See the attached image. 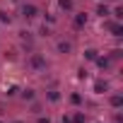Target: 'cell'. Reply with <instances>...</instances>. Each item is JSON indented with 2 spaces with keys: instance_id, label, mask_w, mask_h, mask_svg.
Wrapping results in <instances>:
<instances>
[{
  "instance_id": "6da1fadb",
  "label": "cell",
  "mask_w": 123,
  "mask_h": 123,
  "mask_svg": "<svg viewBox=\"0 0 123 123\" xmlns=\"http://www.w3.org/2000/svg\"><path fill=\"white\" fill-rule=\"evenodd\" d=\"M22 15H24L27 19H31V17L39 15V7H36V5H24V7H22Z\"/></svg>"
},
{
  "instance_id": "7a4b0ae2",
  "label": "cell",
  "mask_w": 123,
  "mask_h": 123,
  "mask_svg": "<svg viewBox=\"0 0 123 123\" xmlns=\"http://www.w3.org/2000/svg\"><path fill=\"white\" fill-rule=\"evenodd\" d=\"M29 65L39 70V68H46V60H43V55H31L29 58Z\"/></svg>"
},
{
  "instance_id": "3957f363",
  "label": "cell",
  "mask_w": 123,
  "mask_h": 123,
  "mask_svg": "<svg viewBox=\"0 0 123 123\" xmlns=\"http://www.w3.org/2000/svg\"><path fill=\"white\" fill-rule=\"evenodd\" d=\"M106 27L111 29L113 36H123V27H121V24H116V22H106Z\"/></svg>"
},
{
  "instance_id": "277c9868",
  "label": "cell",
  "mask_w": 123,
  "mask_h": 123,
  "mask_svg": "<svg viewBox=\"0 0 123 123\" xmlns=\"http://www.w3.org/2000/svg\"><path fill=\"white\" fill-rule=\"evenodd\" d=\"M111 106H113V109H121V106H123V97H121V94H113V97H111Z\"/></svg>"
},
{
  "instance_id": "5b68a950",
  "label": "cell",
  "mask_w": 123,
  "mask_h": 123,
  "mask_svg": "<svg viewBox=\"0 0 123 123\" xmlns=\"http://www.w3.org/2000/svg\"><path fill=\"white\" fill-rule=\"evenodd\" d=\"M85 24H87V15H77V17H75V27L80 29V27H85Z\"/></svg>"
},
{
  "instance_id": "8992f818",
  "label": "cell",
  "mask_w": 123,
  "mask_h": 123,
  "mask_svg": "<svg viewBox=\"0 0 123 123\" xmlns=\"http://www.w3.org/2000/svg\"><path fill=\"white\" fill-rule=\"evenodd\" d=\"M70 48H73V46H70L68 41H60V43H58V51H60V53H70Z\"/></svg>"
},
{
  "instance_id": "52a82bcc",
  "label": "cell",
  "mask_w": 123,
  "mask_h": 123,
  "mask_svg": "<svg viewBox=\"0 0 123 123\" xmlns=\"http://www.w3.org/2000/svg\"><path fill=\"white\" fill-rule=\"evenodd\" d=\"M94 92L97 94H104L106 92V82H94Z\"/></svg>"
},
{
  "instance_id": "ba28073f",
  "label": "cell",
  "mask_w": 123,
  "mask_h": 123,
  "mask_svg": "<svg viewBox=\"0 0 123 123\" xmlns=\"http://www.w3.org/2000/svg\"><path fill=\"white\" fill-rule=\"evenodd\" d=\"M97 15H99V17H106V15H111V12H109L106 5H99V7H97Z\"/></svg>"
},
{
  "instance_id": "9c48e42d",
  "label": "cell",
  "mask_w": 123,
  "mask_h": 123,
  "mask_svg": "<svg viewBox=\"0 0 123 123\" xmlns=\"http://www.w3.org/2000/svg\"><path fill=\"white\" fill-rule=\"evenodd\" d=\"M22 99H24V101H31V99H34V89H24V92H22Z\"/></svg>"
},
{
  "instance_id": "30bf717a",
  "label": "cell",
  "mask_w": 123,
  "mask_h": 123,
  "mask_svg": "<svg viewBox=\"0 0 123 123\" xmlns=\"http://www.w3.org/2000/svg\"><path fill=\"white\" fill-rule=\"evenodd\" d=\"M60 7H63L65 12H70L73 10V0H60Z\"/></svg>"
},
{
  "instance_id": "8fae6325",
  "label": "cell",
  "mask_w": 123,
  "mask_h": 123,
  "mask_svg": "<svg viewBox=\"0 0 123 123\" xmlns=\"http://www.w3.org/2000/svg\"><path fill=\"white\" fill-rule=\"evenodd\" d=\"M94 60H97V65H99V68H109V58H99V55H97Z\"/></svg>"
},
{
  "instance_id": "7c38bea8",
  "label": "cell",
  "mask_w": 123,
  "mask_h": 123,
  "mask_svg": "<svg viewBox=\"0 0 123 123\" xmlns=\"http://www.w3.org/2000/svg\"><path fill=\"white\" fill-rule=\"evenodd\" d=\"M85 58H87V60H94V58H97V51H94V48H87V51H85Z\"/></svg>"
},
{
  "instance_id": "4fadbf2b",
  "label": "cell",
  "mask_w": 123,
  "mask_h": 123,
  "mask_svg": "<svg viewBox=\"0 0 123 123\" xmlns=\"http://www.w3.org/2000/svg\"><path fill=\"white\" fill-rule=\"evenodd\" d=\"M48 99H51V101H58V99H60V94H58L55 89H51V92H48Z\"/></svg>"
},
{
  "instance_id": "5bb4252c",
  "label": "cell",
  "mask_w": 123,
  "mask_h": 123,
  "mask_svg": "<svg viewBox=\"0 0 123 123\" xmlns=\"http://www.w3.org/2000/svg\"><path fill=\"white\" fill-rule=\"evenodd\" d=\"M73 123H85V113H75L73 116Z\"/></svg>"
},
{
  "instance_id": "9a60e30c",
  "label": "cell",
  "mask_w": 123,
  "mask_h": 123,
  "mask_svg": "<svg viewBox=\"0 0 123 123\" xmlns=\"http://www.w3.org/2000/svg\"><path fill=\"white\" fill-rule=\"evenodd\" d=\"M113 17H116V19H123V7H116V10H113Z\"/></svg>"
},
{
  "instance_id": "2e32d148",
  "label": "cell",
  "mask_w": 123,
  "mask_h": 123,
  "mask_svg": "<svg viewBox=\"0 0 123 123\" xmlns=\"http://www.w3.org/2000/svg\"><path fill=\"white\" fill-rule=\"evenodd\" d=\"M70 101H73V104H75V106H77V104H80V101H82V97H80V94H70Z\"/></svg>"
},
{
  "instance_id": "e0dca14e",
  "label": "cell",
  "mask_w": 123,
  "mask_h": 123,
  "mask_svg": "<svg viewBox=\"0 0 123 123\" xmlns=\"http://www.w3.org/2000/svg\"><path fill=\"white\" fill-rule=\"evenodd\" d=\"M0 22H7V24H10V15H5L3 10H0Z\"/></svg>"
},
{
  "instance_id": "ac0fdd59",
  "label": "cell",
  "mask_w": 123,
  "mask_h": 123,
  "mask_svg": "<svg viewBox=\"0 0 123 123\" xmlns=\"http://www.w3.org/2000/svg\"><path fill=\"white\" fill-rule=\"evenodd\" d=\"M36 123H51V118H48V116H41V118H39Z\"/></svg>"
},
{
  "instance_id": "d6986e66",
  "label": "cell",
  "mask_w": 123,
  "mask_h": 123,
  "mask_svg": "<svg viewBox=\"0 0 123 123\" xmlns=\"http://www.w3.org/2000/svg\"><path fill=\"white\" fill-rule=\"evenodd\" d=\"M104 3H109V0H104Z\"/></svg>"
},
{
  "instance_id": "ffe728a7",
  "label": "cell",
  "mask_w": 123,
  "mask_h": 123,
  "mask_svg": "<svg viewBox=\"0 0 123 123\" xmlns=\"http://www.w3.org/2000/svg\"><path fill=\"white\" fill-rule=\"evenodd\" d=\"M15 123H19V121H15Z\"/></svg>"
},
{
  "instance_id": "44dd1931",
  "label": "cell",
  "mask_w": 123,
  "mask_h": 123,
  "mask_svg": "<svg viewBox=\"0 0 123 123\" xmlns=\"http://www.w3.org/2000/svg\"><path fill=\"white\" fill-rule=\"evenodd\" d=\"M0 123H3V121H0Z\"/></svg>"
}]
</instances>
